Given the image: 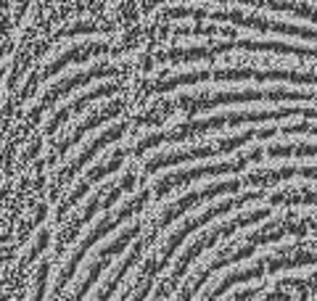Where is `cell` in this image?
Instances as JSON below:
<instances>
[{
	"label": "cell",
	"instance_id": "1",
	"mask_svg": "<svg viewBox=\"0 0 317 301\" xmlns=\"http://www.w3.org/2000/svg\"><path fill=\"white\" fill-rule=\"evenodd\" d=\"M283 19V32L296 45L307 72L317 80V0H270Z\"/></svg>",
	"mask_w": 317,
	"mask_h": 301
}]
</instances>
